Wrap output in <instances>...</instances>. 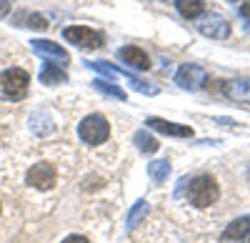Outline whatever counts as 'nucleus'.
I'll use <instances>...</instances> for the list:
<instances>
[{
  "label": "nucleus",
  "mask_w": 250,
  "mask_h": 243,
  "mask_svg": "<svg viewBox=\"0 0 250 243\" xmlns=\"http://www.w3.org/2000/svg\"><path fill=\"white\" fill-rule=\"evenodd\" d=\"M220 238L230 241V243H248L250 241V216H240L233 223H228L225 231L220 233Z\"/></svg>",
  "instance_id": "nucleus-10"
},
{
  "label": "nucleus",
  "mask_w": 250,
  "mask_h": 243,
  "mask_svg": "<svg viewBox=\"0 0 250 243\" xmlns=\"http://www.w3.org/2000/svg\"><path fill=\"white\" fill-rule=\"evenodd\" d=\"M30 45H33V50L38 53V55H45L50 63H60V66H65L68 60H70V53L62 48V45H58V43H53V40H30Z\"/></svg>",
  "instance_id": "nucleus-8"
},
{
  "label": "nucleus",
  "mask_w": 250,
  "mask_h": 243,
  "mask_svg": "<svg viewBox=\"0 0 250 243\" xmlns=\"http://www.w3.org/2000/svg\"><path fill=\"white\" fill-rule=\"evenodd\" d=\"M65 80H68V73H65V66H60V63H50L48 60L43 70H40V83H45V86H60Z\"/></svg>",
  "instance_id": "nucleus-14"
},
{
  "label": "nucleus",
  "mask_w": 250,
  "mask_h": 243,
  "mask_svg": "<svg viewBox=\"0 0 250 243\" xmlns=\"http://www.w3.org/2000/svg\"><path fill=\"white\" fill-rule=\"evenodd\" d=\"M55 180H58V173L50 163H45V160H40V163H35L28 171V183L38 191H50L55 186Z\"/></svg>",
  "instance_id": "nucleus-6"
},
{
  "label": "nucleus",
  "mask_w": 250,
  "mask_h": 243,
  "mask_svg": "<svg viewBox=\"0 0 250 243\" xmlns=\"http://www.w3.org/2000/svg\"><path fill=\"white\" fill-rule=\"evenodd\" d=\"M223 95L235 100V103H250V78H235V80H225L220 86Z\"/></svg>",
  "instance_id": "nucleus-11"
},
{
  "label": "nucleus",
  "mask_w": 250,
  "mask_h": 243,
  "mask_svg": "<svg viewBox=\"0 0 250 243\" xmlns=\"http://www.w3.org/2000/svg\"><path fill=\"white\" fill-rule=\"evenodd\" d=\"M218 198H220V186L213 176L203 173V176L190 178V183H188V203H193L195 208H208Z\"/></svg>",
  "instance_id": "nucleus-1"
},
{
  "label": "nucleus",
  "mask_w": 250,
  "mask_h": 243,
  "mask_svg": "<svg viewBox=\"0 0 250 243\" xmlns=\"http://www.w3.org/2000/svg\"><path fill=\"white\" fill-rule=\"evenodd\" d=\"M13 25L18 28H28V30H48V20L40 13H30V10H18L13 15Z\"/></svg>",
  "instance_id": "nucleus-13"
},
{
  "label": "nucleus",
  "mask_w": 250,
  "mask_h": 243,
  "mask_svg": "<svg viewBox=\"0 0 250 243\" xmlns=\"http://www.w3.org/2000/svg\"><path fill=\"white\" fill-rule=\"evenodd\" d=\"M160 3H163V0H160Z\"/></svg>",
  "instance_id": "nucleus-24"
},
{
  "label": "nucleus",
  "mask_w": 250,
  "mask_h": 243,
  "mask_svg": "<svg viewBox=\"0 0 250 243\" xmlns=\"http://www.w3.org/2000/svg\"><path fill=\"white\" fill-rule=\"evenodd\" d=\"M118 58H120L128 68H133V70H148V68H150V58H148V53L140 50V48H135V45H125V48H120V50H118Z\"/></svg>",
  "instance_id": "nucleus-12"
},
{
  "label": "nucleus",
  "mask_w": 250,
  "mask_h": 243,
  "mask_svg": "<svg viewBox=\"0 0 250 243\" xmlns=\"http://www.w3.org/2000/svg\"><path fill=\"white\" fill-rule=\"evenodd\" d=\"M148 128L163 133V135H175V138H193V128L190 126H180V123H170V120H165V118H155L150 115L148 120Z\"/></svg>",
  "instance_id": "nucleus-9"
},
{
  "label": "nucleus",
  "mask_w": 250,
  "mask_h": 243,
  "mask_svg": "<svg viewBox=\"0 0 250 243\" xmlns=\"http://www.w3.org/2000/svg\"><path fill=\"white\" fill-rule=\"evenodd\" d=\"M10 13V3H5V0H0V18Z\"/></svg>",
  "instance_id": "nucleus-22"
},
{
  "label": "nucleus",
  "mask_w": 250,
  "mask_h": 243,
  "mask_svg": "<svg viewBox=\"0 0 250 243\" xmlns=\"http://www.w3.org/2000/svg\"><path fill=\"white\" fill-rule=\"evenodd\" d=\"M30 88V75L23 68H8L0 73V98L3 100H23Z\"/></svg>",
  "instance_id": "nucleus-2"
},
{
  "label": "nucleus",
  "mask_w": 250,
  "mask_h": 243,
  "mask_svg": "<svg viewBox=\"0 0 250 243\" xmlns=\"http://www.w3.org/2000/svg\"><path fill=\"white\" fill-rule=\"evenodd\" d=\"M175 83H178L183 90H200V88H205V83H208V73H205V68H200V66H195V63H185V66H180L178 73H175Z\"/></svg>",
  "instance_id": "nucleus-5"
},
{
  "label": "nucleus",
  "mask_w": 250,
  "mask_h": 243,
  "mask_svg": "<svg viewBox=\"0 0 250 243\" xmlns=\"http://www.w3.org/2000/svg\"><path fill=\"white\" fill-rule=\"evenodd\" d=\"M60 243H90L85 236H68V238H62Z\"/></svg>",
  "instance_id": "nucleus-21"
},
{
  "label": "nucleus",
  "mask_w": 250,
  "mask_h": 243,
  "mask_svg": "<svg viewBox=\"0 0 250 243\" xmlns=\"http://www.w3.org/2000/svg\"><path fill=\"white\" fill-rule=\"evenodd\" d=\"M78 135H80V140H85V143H90V146H100V143H105L108 135H110V123L105 120V115L90 113L88 118L80 120Z\"/></svg>",
  "instance_id": "nucleus-3"
},
{
  "label": "nucleus",
  "mask_w": 250,
  "mask_h": 243,
  "mask_svg": "<svg viewBox=\"0 0 250 243\" xmlns=\"http://www.w3.org/2000/svg\"><path fill=\"white\" fill-rule=\"evenodd\" d=\"M133 140H135L138 151H143V153H158V148H160L158 138H153L148 131H138V133L133 135Z\"/></svg>",
  "instance_id": "nucleus-17"
},
{
  "label": "nucleus",
  "mask_w": 250,
  "mask_h": 243,
  "mask_svg": "<svg viewBox=\"0 0 250 243\" xmlns=\"http://www.w3.org/2000/svg\"><path fill=\"white\" fill-rule=\"evenodd\" d=\"M28 126H30V131H33L35 135H48V133H53V128H55L48 110H35V113H30Z\"/></svg>",
  "instance_id": "nucleus-15"
},
{
  "label": "nucleus",
  "mask_w": 250,
  "mask_h": 243,
  "mask_svg": "<svg viewBox=\"0 0 250 243\" xmlns=\"http://www.w3.org/2000/svg\"><path fill=\"white\" fill-rule=\"evenodd\" d=\"M248 3H250V0H248Z\"/></svg>",
  "instance_id": "nucleus-25"
},
{
  "label": "nucleus",
  "mask_w": 250,
  "mask_h": 243,
  "mask_svg": "<svg viewBox=\"0 0 250 243\" xmlns=\"http://www.w3.org/2000/svg\"><path fill=\"white\" fill-rule=\"evenodd\" d=\"M93 86L100 90V93H105V95H113V98H118V100H125L128 95H125V90L123 88H118L115 83H108V80H103V78H95L93 80Z\"/></svg>",
  "instance_id": "nucleus-20"
},
{
  "label": "nucleus",
  "mask_w": 250,
  "mask_h": 243,
  "mask_svg": "<svg viewBox=\"0 0 250 243\" xmlns=\"http://www.w3.org/2000/svg\"><path fill=\"white\" fill-rule=\"evenodd\" d=\"M175 8L183 18L193 20V18H200L205 13V0H175Z\"/></svg>",
  "instance_id": "nucleus-16"
},
{
  "label": "nucleus",
  "mask_w": 250,
  "mask_h": 243,
  "mask_svg": "<svg viewBox=\"0 0 250 243\" xmlns=\"http://www.w3.org/2000/svg\"><path fill=\"white\" fill-rule=\"evenodd\" d=\"M62 38L68 40V43L83 48V50H98L103 48V33L100 30H93V28H85V25H70L62 30Z\"/></svg>",
  "instance_id": "nucleus-4"
},
{
  "label": "nucleus",
  "mask_w": 250,
  "mask_h": 243,
  "mask_svg": "<svg viewBox=\"0 0 250 243\" xmlns=\"http://www.w3.org/2000/svg\"><path fill=\"white\" fill-rule=\"evenodd\" d=\"M240 15H243V18H248V20H250V3H245V5H243V8H240Z\"/></svg>",
  "instance_id": "nucleus-23"
},
{
  "label": "nucleus",
  "mask_w": 250,
  "mask_h": 243,
  "mask_svg": "<svg viewBox=\"0 0 250 243\" xmlns=\"http://www.w3.org/2000/svg\"><path fill=\"white\" fill-rule=\"evenodd\" d=\"M148 173L155 183H165V180L170 178V160H153L148 166Z\"/></svg>",
  "instance_id": "nucleus-18"
},
{
  "label": "nucleus",
  "mask_w": 250,
  "mask_h": 243,
  "mask_svg": "<svg viewBox=\"0 0 250 243\" xmlns=\"http://www.w3.org/2000/svg\"><path fill=\"white\" fill-rule=\"evenodd\" d=\"M0 211H3V208H0Z\"/></svg>",
  "instance_id": "nucleus-26"
},
{
  "label": "nucleus",
  "mask_w": 250,
  "mask_h": 243,
  "mask_svg": "<svg viewBox=\"0 0 250 243\" xmlns=\"http://www.w3.org/2000/svg\"><path fill=\"white\" fill-rule=\"evenodd\" d=\"M198 30L205 35V38H215V40H225V38H230V23L223 18V15H205L200 23H198Z\"/></svg>",
  "instance_id": "nucleus-7"
},
{
  "label": "nucleus",
  "mask_w": 250,
  "mask_h": 243,
  "mask_svg": "<svg viewBox=\"0 0 250 243\" xmlns=\"http://www.w3.org/2000/svg\"><path fill=\"white\" fill-rule=\"evenodd\" d=\"M148 211H150V206L145 203V200H135V206L130 208V213H128V231H133V228H138V223L148 216Z\"/></svg>",
  "instance_id": "nucleus-19"
}]
</instances>
